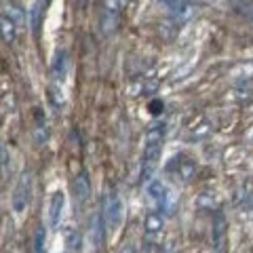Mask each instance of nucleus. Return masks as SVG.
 <instances>
[{"instance_id": "b1692460", "label": "nucleus", "mask_w": 253, "mask_h": 253, "mask_svg": "<svg viewBox=\"0 0 253 253\" xmlns=\"http://www.w3.org/2000/svg\"><path fill=\"white\" fill-rule=\"evenodd\" d=\"M34 137H36V144L38 146H42V144H45L47 142V139H49V131H47V126H45V123H38L36 125V129H34Z\"/></svg>"}, {"instance_id": "393cba45", "label": "nucleus", "mask_w": 253, "mask_h": 253, "mask_svg": "<svg viewBox=\"0 0 253 253\" xmlns=\"http://www.w3.org/2000/svg\"><path fill=\"white\" fill-rule=\"evenodd\" d=\"M234 6H236L238 13H243V15H247V17H253V2H234Z\"/></svg>"}, {"instance_id": "dca6fc26", "label": "nucleus", "mask_w": 253, "mask_h": 253, "mask_svg": "<svg viewBox=\"0 0 253 253\" xmlns=\"http://www.w3.org/2000/svg\"><path fill=\"white\" fill-rule=\"evenodd\" d=\"M230 76L232 78H253V59H247V61H241V63H236V66H232Z\"/></svg>"}, {"instance_id": "0eeeda50", "label": "nucleus", "mask_w": 253, "mask_h": 253, "mask_svg": "<svg viewBox=\"0 0 253 253\" xmlns=\"http://www.w3.org/2000/svg\"><path fill=\"white\" fill-rule=\"evenodd\" d=\"M105 222H103V215L101 211H95L91 215V222H89V232H91V241H93L95 247H103L105 243Z\"/></svg>"}, {"instance_id": "bb28decb", "label": "nucleus", "mask_w": 253, "mask_h": 253, "mask_svg": "<svg viewBox=\"0 0 253 253\" xmlns=\"http://www.w3.org/2000/svg\"><path fill=\"white\" fill-rule=\"evenodd\" d=\"M249 139H251V142H253V131H251V133H249Z\"/></svg>"}, {"instance_id": "9d476101", "label": "nucleus", "mask_w": 253, "mask_h": 253, "mask_svg": "<svg viewBox=\"0 0 253 253\" xmlns=\"http://www.w3.org/2000/svg\"><path fill=\"white\" fill-rule=\"evenodd\" d=\"M175 167H177V171H175V175H177V177H179L181 181H188V179L194 175V171H196L194 160L184 158V156L173 158V163H169V165H167V171H173Z\"/></svg>"}, {"instance_id": "f3484780", "label": "nucleus", "mask_w": 253, "mask_h": 253, "mask_svg": "<svg viewBox=\"0 0 253 253\" xmlns=\"http://www.w3.org/2000/svg\"><path fill=\"white\" fill-rule=\"evenodd\" d=\"M179 27H181L179 21L171 19V21H163V24H160V27H158V32H160V36H163L165 40H173V38L179 34Z\"/></svg>"}, {"instance_id": "4be33fe9", "label": "nucleus", "mask_w": 253, "mask_h": 253, "mask_svg": "<svg viewBox=\"0 0 253 253\" xmlns=\"http://www.w3.org/2000/svg\"><path fill=\"white\" fill-rule=\"evenodd\" d=\"M45 241H47V232H45L42 226H38L36 232H34V251L45 253Z\"/></svg>"}, {"instance_id": "7ed1b4c3", "label": "nucleus", "mask_w": 253, "mask_h": 253, "mask_svg": "<svg viewBox=\"0 0 253 253\" xmlns=\"http://www.w3.org/2000/svg\"><path fill=\"white\" fill-rule=\"evenodd\" d=\"M163 144H146L144 148V163H142V181H150L158 167Z\"/></svg>"}, {"instance_id": "6e6552de", "label": "nucleus", "mask_w": 253, "mask_h": 253, "mask_svg": "<svg viewBox=\"0 0 253 253\" xmlns=\"http://www.w3.org/2000/svg\"><path fill=\"white\" fill-rule=\"evenodd\" d=\"M72 188H74V201L78 202V205H84V202L89 201V196H91V181H89L87 171L76 175Z\"/></svg>"}, {"instance_id": "a211bd4d", "label": "nucleus", "mask_w": 253, "mask_h": 253, "mask_svg": "<svg viewBox=\"0 0 253 253\" xmlns=\"http://www.w3.org/2000/svg\"><path fill=\"white\" fill-rule=\"evenodd\" d=\"M66 51H57L55 53V59H53V66H51V74L55 76V78H63L66 76Z\"/></svg>"}, {"instance_id": "39448f33", "label": "nucleus", "mask_w": 253, "mask_h": 253, "mask_svg": "<svg viewBox=\"0 0 253 253\" xmlns=\"http://www.w3.org/2000/svg\"><path fill=\"white\" fill-rule=\"evenodd\" d=\"M148 199H150V202L154 205V211H158L160 213V209L167 207V199H169L167 186L160 179L150 181V184H148Z\"/></svg>"}, {"instance_id": "1a4fd4ad", "label": "nucleus", "mask_w": 253, "mask_h": 253, "mask_svg": "<svg viewBox=\"0 0 253 253\" xmlns=\"http://www.w3.org/2000/svg\"><path fill=\"white\" fill-rule=\"evenodd\" d=\"M165 226V220H163V213L158 211H148L146 213V220H144V232L148 238H156L160 232H163Z\"/></svg>"}, {"instance_id": "f257e3e1", "label": "nucleus", "mask_w": 253, "mask_h": 253, "mask_svg": "<svg viewBox=\"0 0 253 253\" xmlns=\"http://www.w3.org/2000/svg\"><path fill=\"white\" fill-rule=\"evenodd\" d=\"M32 184H34L32 173L25 171V173H21V177L17 179L15 188H13L11 207H13V211H15L17 215H21L27 207H30V201H32Z\"/></svg>"}, {"instance_id": "423d86ee", "label": "nucleus", "mask_w": 253, "mask_h": 253, "mask_svg": "<svg viewBox=\"0 0 253 253\" xmlns=\"http://www.w3.org/2000/svg\"><path fill=\"white\" fill-rule=\"evenodd\" d=\"M163 6L171 13V17L175 21H179V24L181 21H186V19H190L194 15V11H196V6L192 2H181V0H177V2H175V0H165Z\"/></svg>"}, {"instance_id": "f8f14e48", "label": "nucleus", "mask_w": 253, "mask_h": 253, "mask_svg": "<svg viewBox=\"0 0 253 253\" xmlns=\"http://www.w3.org/2000/svg\"><path fill=\"white\" fill-rule=\"evenodd\" d=\"M118 4H105V9L101 11V30L105 34H112L116 30V25H118V9H116Z\"/></svg>"}, {"instance_id": "6ab92c4d", "label": "nucleus", "mask_w": 253, "mask_h": 253, "mask_svg": "<svg viewBox=\"0 0 253 253\" xmlns=\"http://www.w3.org/2000/svg\"><path fill=\"white\" fill-rule=\"evenodd\" d=\"M42 2H34L32 6H30V25H32V32L34 34H38V30H40V15H42Z\"/></svg>"}, {"instance_id": "9b49d317", "label": "nucleus", "mask_w": 253, "mask_h": 253, "mask_svg": "<svg viewBox=\"0 0 253 253\" xmlns=\"http://www.w3.org/2000/svg\"><path fill=\"white\" fill-rule=\"evenodd\" d=\"M226 232H228V222H226V215L222 211H217L213 215V245L217 251H222L224 247V241H226Z\"/></svg>"}, {"instance_id": "4468645a", "label": "nucleus", "mask_w": 253, "mask_h": 253, "mask_svg": "<svg viewBox=\"0 0 253 253\" xmlns=\"http://www.w3.org/2000/svg\"><path fill=\"white\" fill-rule=\"evenodd\" d=\"M165 139V123L154 121L146 129V144H163Z\"/></svg>"}, {"instance_id": "ddd939ff", "label": "nucleus", "mask_w": 253, "mask_h": 253, "mask_svg": "<svg viewBox=\"0 0 253 253\" xmlns=\"http://www.w3.org/2000/svg\"><path fill=\"white\" fill-rule=\"evenodd\" d=\"M0 36H2V40L6 42V45H13V42L17 40V25H15V21L9 19L4 13L0 15Z\"/></svg>"}, {"instance_id": "2eb2a0df", "label": "nucleus", "mask_w": 253, "mask_h": 253, "mask_svg": "<svg viewBox=\"0 0 253 253\" xmlns=\"http://www.w3.org/2000/svg\"><path fill=\"white\" fill-rule=\"evenodd\" d=\"M63 243L68 245V249L78 251L80 243H82V236H80L78 228H74V226H66V228H63Z\"/></svg>"}, {"instance_id": "20e7f679", "label": "nucleus", "mask_w": 253, "mask_h": 253, "mask_svg": "<svg viewBox=\"0 0 253 253\" xmlns=\"http://www.w3.org/2000/svg\"><path fill=\"white\" fill-rule=\"evenodd\" d=\"M63 207H66V194L61 190H55L49 196V205H47V217H49V226L53 230L59 228V222L63 217Z\"/></svg>"}, {"instance_id": "aec40b11", "label": "nucleus", "mask_w": 253, "mask_h": 253, "mask_svg": "<svg viewBox=\"0 0 253 253\" xmlns=\"http://www.w3.org/2000/svg\"><path fill=\"white\" fill-rule=\"evenodd\" d=\"M209 133H211V123L202 118V123L199 126H192V131H190L188 139H202V137H207Z\"/></svg>"}, {"instance_id": "412c9836", "label": "nucleus", "mask_w": 253, "mask_h": 253, "mask_svg": "<svg viewBox=\"0 0 253 253\" xmlns=\"http://www.w3.org/2000/svg\"><path fill=\"white\" fill-rule=\"evenodd\" d=\"M4 15L15 21V25H19V24H24V21H25V13L21 11L17 4H9V6H6V13H4Z\"/></svg>"}, {"instance_id": "5701e85b", "label": "nucleus", "mask_w": 253, "mask_h": 253, "mask_svg": "<svg viewBox=\"0 0 253 253\" xmlns=\"http://www.w3.org/2000/svg\"><path fill=\"white\" fill-rule=\"evenodd\" d=\"M49 100H51V103L55 105V108H63V105H66V97H63L61 89H57V87L49 89Z\"/></svg>"}, {"instance_id": "a878e982", "label": "nucleus", "mask_w": 253, "mask_h": 253, "mask_svg": "<svg viewBox=\"0 0 253 253\" xmlns=\"http://www.w3.org/2000/svg\"><path fill=\"white\" fill-rule=\"evenodd\" d=\"M118 253H139V251H137V247H135V245H131V243H125L123 247L118 249Z\"/></svg>"}, {"instance_id": "f03ea898", "label": "nucleus", "mask_w": 253, "mask_h": 253, "mask_svg": "<svg viewBox=\"0 0 253 253\" xmlns=\"http://www.w3.org/2000/svg\"><path fill=\"white\" fill-rule=\"evenodd\" d=\"M101 215H103L105 228H110V230H116V228L123 224L125 207H123L121 196H118L116 192H108V194L103 196V209H101Z\"/></svg>"}]
</instances>
